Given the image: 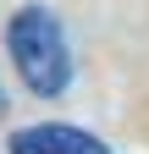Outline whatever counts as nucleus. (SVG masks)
Wrapping results in <instances>:
<instances>
[{"label":"nucleus","mask_w":149,"mask_h":154,"mask_svg":"<svg viewBox=\"0 0 149 154\" xmlns=\"http://www.w3.org/2000/svg\"><path fill=\"white\" fill-rule=\"evenodd\" d=\"M6 50H11L17 77H22L39 99L66 94V83H72V50H66V33H61V22H55V11L22 6L6 22Z\"/></svg>","instance_id":"f257e3e1"},{"label":"nucleus","mask_w":149,"mask_h":154,"mask_svg":"<svg viewBox=\"0 0 149 154\" xmlns=\"http://www.w3.org/2000/svg\"><path fill=\"white\" fill-rule=\"evenodd\" d=\"M0 116H6V94H0Z\"/></svg>","instance_id":"7ed1b4c3"},{"label":"nucleus","mask_w":149,"mask_h":154,"mask_svg":"<svg viewBox=\"0 0 149 154\" xmlns=\"http://www.w3.org/2000/svg\"><path fill=\"white\" fill-rule=\"evenodd\" d=\"M11 154H110L94 132L83 127H66V121H39V127H22L11 132Z\"/></svg>","instance_id":"f03ea898"}]
</instances>
